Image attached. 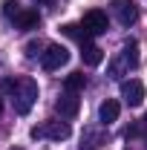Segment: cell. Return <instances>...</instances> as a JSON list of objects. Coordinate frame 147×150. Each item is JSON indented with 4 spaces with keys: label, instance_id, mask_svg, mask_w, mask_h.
Instances as JSON below:
<instances>
[{
    "label": "cell",
    "instance_id": "1",
    "mask_svg": "<svg viewBox=\"0 0 147 150\" xmlns=\"http://www.w3.org/2000/svg\"><path fill=\"white\" fill-rule=\"evenodd\" d=\"M3 93L12 98V104H15V112H18V115H26V112L35 107V101H37V84L32 81V78L3 81Z\"/></svg>",
    "mask_w": 147,
    "mask_h": 150
},
{
    "label": "cell",
    "instance_id": "2",
    "mask_svg": "<svg viewBox=\"0 0 147 150\" xmlns=\"http://www.w3.org/2000/svg\"><path fill=\"white\" fill-rule=\"evenodd\" d=\"M136 64H139V43H136V40H124L118 58L110 64V75L112 78H121V75L127 72V69H133Z\"/></svg>",
    "mask_w": 147,
    "mask_h": 150
},
{
    "label": "cell",
    "instance_id": "3",
    "mask_svg": "<svg viewBox=\"0 0 147 150\" xmlns=\"http://www.w3.org/2000/svg\"><path fill=\"white\" fill-rule=\"evenodd\" d=\"M66 61H69V52H66V46H61V43H46V46H43L40 67H43L46 72H55V69H61Z\"/></svg>",
    "mask_w": 147,
    "mask_h": 150
},
{
    "label": "cell",
    "instance_id": "4",
    "mask_svg": "<svg viewBox=\"0 0 147 150\" xmlns=\"http://www.w3.org/2000/svg\"><path fill=\"white\" fill-rule=\"evenodd\" d=\"M69 124L66 121H46L40 127H32V139H52V142H64L69 139Z\"/></svg>",
    "mask_w": 147,
    "mask_h": 150
},
{
    "label": "cell",
    "instance_id": "5",
    "mask_svg": "<svg viewBox=\"0 0 147 150\" xmlns=\"http://www.w3.org/2000/svg\"><path fill=\"white\" fill-rule=\"evenodd\" d=\"M81 26L90 32L92 38L104 35L107 29H110V20H107V12H101V9H90L84 18H81Z\"/></svg>",
    "mask_w": 147,
    "mask_h": 150
},
{
    "label": "cell",
    "instance_id": "6",
    "mask_svg": "<svg viewBox=\"0 0 147 150\" xmlns=\"http://www.w3.org/2000/svg\"><path fill=\"white\" fill-rule=\"evenodd\" d=\"M112 15L121 26H133L139 20V6L136 0H112Z\"/></svg>",
    "mask_w": 147,
    "mask_h": 150
},
{
    "label": "cell",
    "instance_id": "7",
    "mask_svg": "<svg viewBox=\"0 0 147 150\" xmlns=\"http://www.w3.org/2000/svg\"><path fill=\"white\" fill-rule=\"evenodd\" d=\"M55 110L61 112V118H75L78 112H81V98H78V93H69V90H64V95L55 101Z\"/></svg>",
    "mask_w": 147,
    "mask_h": 150
},
{
    "label": "cell",
    "instance_id": "8",
    "mask_svg": "<svg viewBox=\"0 0 147 150\" xmlns=\"http://www.w3.org/2000/svg\"><path fill=\"white\" fill-rule=\"evenodd\" d=\"M121 95L130 107H141L144 101V84L139 78H130V81H121Z\"/></svg>",
    "mask_w": 147,
    "mask_h": 150
},
{
    "label": "cell",
    "instance_id": "9",
    "mask_svg": "<svg viewBox=\"0 0 147 150\" xmlns=\"http://www.w3.org/2000/svg\"><path fill=\"white\" fill-rule=\"evenodd\" d=\"M12 23H15V29H20V32H29V29H37L40 26V15H37V9H20V15Z\"/></svg>",
    "mask_w": 147,
    "mask_h": 150
},
{
    "label": "cell",
    "instance_id": "10",
    "mask_svg": "<svg viewBox=\"0 0 147 150\" xmlns=\"http://www.w3.org/2000/svg\"><path fill=\"white\" fill-rule=\"evenodd\" d=\"M118 112H121V104H118L115 98H107V101L98 107V121L107 127V124H112V121H118Z\"/></svg>",
    "mask_w": 147,
    "mask_h": 150
},
{
    "label": "cell",
    "instance_id": "11",
    "mask_svg": "<svg viewBox=\"0 0 147 150\" xmlns=\"http://www.w3.org/2000/svg\"><path fill=\"white\" fill-rule=\"evenodd\" d=\"M81 61H84V64H87V67H98V64H101V61H104V49H101V46H95V43H84V46H81Z\"/></svg>",
    "mask_w": 147,
    "mask_h": 150
},
{
    "label": "cell",
    "instance_id": "12",
    "mask_svg": "<svg viewBox=\"0 0 147 150\" xmlns=\"http://www.w3.org/2000/svg\"><path fill=\"white\" fill-rule=\"evenodd\" d=\"M61 32H64L66 38H75V40H78L81 46H84V43H90V40H92V35L87 32V29H84V26H81V23H66V26H64Z\"/></svg>",
    "mask_w": 147,
    "mask_h": 150
},
{
    "label": "cell",
    "instance_id": "13",
    "mask_svg": "<svg viewBox=\"0 0 147 150\" xmlns=\"http://www.w3.org/2000/svg\"><path fill=\"white\" fill-rule=\"evenodd\" d=\"M87 87V75L84 72H69L64 78V90H69V93H81Z\"/></svg>",
    "mask_w": 147,
    "mask_h": 150
},
{
    "label": "cell",
    "instance_id": "14",
    "mask_svg": "<svg viewBox=\"0 0 147 150\" xmlns=\"http://www.w3.org/2000/svg\"><path fill=\"white\" fill-rule=\"evenodd\" d=\"M104 139H107L104 133L92 130V127H87V130H84V136H81V142L87 144V150H95V147H101V144H104Z\"/></svg>",
    "mask_w": 147,
    "mask_h": 150
},
{
    "label": "cell",
    "instance_id": "15",
    "mask_svg": "<svg viewBox=\"0 0 147 150\" xmlns=\"http://www.w3.org/2000/svg\"><path fill=\"white\" fill-rule=\"evenodd\" d=\"M3 15H6L9 20H15L20 15V3L18 0H3Z\"/></svg>",
    "mask_w": 147,
    "mask_h": 150
},
{
    "label": "cell",
    "instance_id": "16",
    "mask_svg": "<svg viewBox=\"0 0 147 150\" xmlns=\"http://www.w3.org/2000/svg\"><path fill=\"white\" fill-rule=\"evenodd\" d=\"M133 136H147V115L136 124V127H130V130H127V139H133Z\"/></svg>",
    "mask_w": 147,
    "mask_h": 150
},
{
    "label": "cell",
    "instance_id": "17",
    "mask_svg": "<svg viewBox=\"0 0 147 150\" xmlns=\"http://www.w3.org/2000/svg\"><path fill=\"white\" fill-rule=\"evenodd\" d=\"M37 55H43V52H40V43H35V40L26 43V58H37Z\"/></svg>",
    "mask_w": 147,
    "mask_h": 150
},
{
    "label": "cell",
    "instance_id": "18",
    "mask_svg": "<svg viewBox=\"0 0 147 150\" xmlns=\"http://www.w3.org/2000/svg\"><path fill=\"white\" fill-rule=\"evenodd\" d=\"M37 6H55V0H35Z\"/></svg>",
    "mask_w": 147,
    "mask_h": 150
},
{
    "label": "cell",
    "instance_id": "19",
    "mask_svg": "<svg viewBox=\"0 0 147 150\" xmlns=\"http://www.w3.org/2000/svg\"><path fill=\"white\" fill-rule=\"evenodd\" d=\"M0 112H3V101H0Z\"/></svg>",
    "mask_w": 147,
    "mask_h": 150
}]
</instances>
